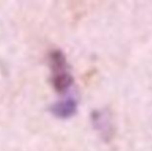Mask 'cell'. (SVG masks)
<instances>
[{
  "instance_id": "obj_1",
  "label": "cell",
  "mask_w": 152,
  "mask_h": 151,
  "mask_svg": "<svg viewBox=\"0 0 152 151\" xmlns=\"http://www.w3.org/2000/svg\"><path fill=\"white\" fill-rule=\"evenodd\" d=\"M51 67V82L54 89L59 93H64L70 88L74 78L68 69L67 59L60 50H52L49 54Z\"/></svg>"
},
{
  "instance_id": "obj_2",
  "label": "cell",
  "mask_w": 152,
  "mask_h": 151,
  "mask_svg": "<svg viewBox=\"0 0 152 151\" xmlns=\"http://www.w3.org/2000/svg\"><path fill=\"white\" fill-rule=\"evenodd\" d=\"M91 122L94 129L104 141L109 142L115 133V123L112 112L109 109L95 110L91 113Z\"/></svg>"
},
{
  "instance_id": "obj_3",
  "label": "cell",
  "mask_w": 152,
  "mask_h": 151,
  "mask_svg": "<svg viewBox=\"0 0 152 151\" xmlns=\"http://www.w3.org/2000/svg\"><path fill=\"white\" fill-rule=\"evenodd\" d=\"M51 113L59 119H68L78 111V101L74 96H68L54 103L50 107Z\"/></svg>"
}]
</instances>
